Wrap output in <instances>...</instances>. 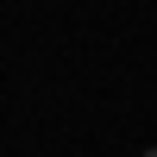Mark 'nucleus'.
I'll return each instance as SVG.
<instances>
[{
	"instance_id": "obj_1",
	"label": "nucleus",
	"mask_w": 157,
	"mask_h": 157,
	"mask_svg": "<svg viewBox=\"0 0 157 157\" xmlns=\"http://www.w3.org/2000/svg\"><path fill=\"white\" fill-rule=\"evenodd\" d=\"M145 157H157V151H145Z\"/></svg>"
}]
</instances>
